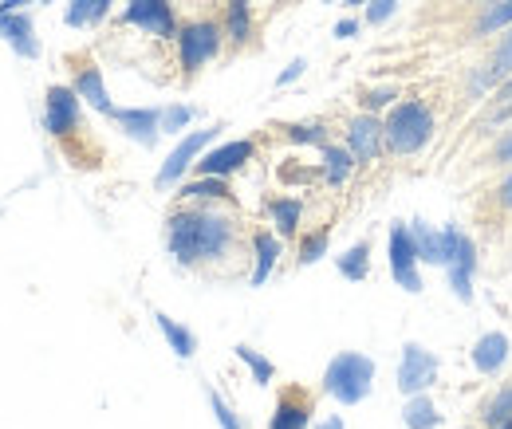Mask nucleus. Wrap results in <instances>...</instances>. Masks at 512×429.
Segmentation results:
<instances>
[{"label":"nucleus","mask_w":512,"mask_h":429,"mask_svg":"<svg viewBox=\"0 0 512 429\" xmlns=\"http://www.w3.org/2000/svg\"><path fill=\"white\" fill-rule=\"evenodd\" d=\"M245 245L237 213L225 205H190L182 201L166 217V252L178 268H217L229 264Z\"/></svg>","instance_id":"f257e3e1"},{"label":"nucleus","mask_w":512,"mask_h":429,"mask_svg":"<svg viewBox=\"0 0 512 429\" xmlns=\"http://www.w3.org/2000/svg\"><path fill=\"white\" fill-rule=\"evenodd\" d=\"M383 130L390 158H418L438 134V107L430 99H422V95L398 99L383 115Z\"/></svg>","instance_id":"f03ea898"},{"label":"nucleus","mask_w":512,"mask_h":429,"mask_svg":"<svg viewBox=\"0 0 512 429\" xmlns=\"http://www.w3.org/2000/svg\"><path fill=\"white\" fill-rule=\"evenodd\" d=\"M375 390V359L359 351H339L323 370V394H331L339 406H359Z\"/></svg>","instance_id":"7ed1b4c3"},{"label":"nucleus","mask_w":512,"mask_h":429,"mask_svg":"<svg viewBox=\"0 0 512 429\" xmlns=\"http://www.w3.org/2000/svg\"><path fill=\"white\" fill-rule=\"evenodd\" d=\"M178 67H182V79L190 83L197 79L209 63L221 56V48H225V28H221V20H213V16H197V20H186L182 28H178Z\"/></svg>","instance_id":"20e7f679"},{"label":"nucleus","mask_w":512,"mask_h":429,"mask_svg":"<svg viewBox=\"0 0 512 429\" xmlns=\"http://www.w3.org/2000/svg\"><path fill=\"white\" fill-rule=\"evenodd\" d=\"M473 225L493 237L505 241L512 229V170H505L493 185H485L481 193H473Z\"/></svg>","instance_id":"39448f33"},{"label":"nucleus","mask_w":512,"mask_h":429,"mask_svg":"<svg viewBox=\"0 0 512 429\" xmlns=\"http://www.w3.org/2000/svg\"><path fill=\"white\" fill-rule=\"evenodd\" d=\"M446 229V276L449 288L461 304H473V276H477V241L473 233H465L461 225H442Z\"/></svg>","instance_id":"423d86ee"},{"label":"nucleus","mask_w":512,"mask_h":429,"mask_svg":"<svg viewBox=\"0 0 512 429\" xmlns=\"http://www.w3.org/2000/svg\"><path fill=\"white\" fill-rule=\"evenodd\" d=\"M44 130L56 138V142H71V138H83V99L75 95L71 83H56L48 87L44 95Z\"/></svg>","instance_id":"0eeeda50"},{"label":"nucleus","mask_w":512,"mask_h":429,"mask_svg":"<svg viewBox=\"0 0 512 429\" xmlns=\"http://www.w3.org/2000/svg\"><path fill=\"white\" fill-rule=\"evenodd\" d=\"M386 256H390V276L402 292L418 296L422 292V260H418V245L410 233V221H394L386 233Z\"/></svg>","instance_id":"6e6552de"},{"label":"nucleus","mask_w":512,"mask_h":429,"mask_svg":"<svg viewBox=\"0 0 512 429\" xmlns=\"http://www.w3.org/2000/svg\"><path fill=\"white\" fill-rule=\"evenodd\" d=\"M225 126L221 123H213V126H205V130H190L174 150H170V158L162 162V170H158V178H154V185L166 193V189H178L182 185V178L190 174L193 166H197V158L217 142V134H221Z\"/></svg>","instance_id":"1a4fd4ad"},{"label":"nucleus","mask_w":512,"mask_h":429,"mask_svg":"<svg viewBox=\"0 0 512 429\" xmlns=\"http://www.w3.org/2000/svg\"><path fill=\"white\" fill-rule=\"evenodd\" d=\"M64 63H67V71H71L75 95H79L91 111L111 115L115 103H111V95H107V79H103V67L95 63V56H91V52H71V56H64Z\"/></svg>","instance_id":"9d476101"},{"label":"nucleus","mask_w":512,"mask_h":429,"mask_svg":"<svg viewBox=\"0 0 512 429\" xmlns=\"http://www.w3.org/2000/svg\"><path fill=\"white\" fill-rule=\"evenodd\" d=\"M343 146L355 154L359 166H375L386 154V130H383V115H351L343 123Z\"/></svg>","instance_id":"9b49d317"},{"label":"nucleus","mask_w":512,"mask_h":429,"mask_svg":"<svg viewBox=\"0 0 512 429\" xmlns=\"http://www.w3.org/2000/svg\"><path fill=\"white\" fill-rule=\"evenodd\" d=\"M123 24L154 36V40H178V12L174 0H127L123 8Z\"/></svg>","instance_id":"f8f14e48"},{"label":"nucleus","mask_w":512,"mask_h":429,"mask_svg":"<svg viewBox=\"0 0 512 429\" xmlns=\"http://www.w3.org/2000/svg\"><path fill=\"white\" fill-rule=\"evenodd\" d=\"M438 355L434 351H426L422 343H402V359H398V390L406 394V398H414V394H426L434 382H438Z\"/></svg>","instance_id":"ddd939ff"},{"label":"nucleus","mask_w":512,"mask_h":429,"mask_svg":"<svg viewBox=\"0 0 512 429\" xmlns=\"http://www.w3.org/2000/svg\"><path fill=\"white\" fill-rule=\"evenodd\" d=\"M253 158H256L253 138H233V142L209 146V150L197 158L193 174H201V178H233V174H237V170H245Z\"/></svg>","instance_id":"4468645a"},{"label":"nucleus","mask_w":512,"mask_h":429,"mask_svg":"<svg viewBox=\"0 0 512 429\" xmlns=\"http://www.w3.org/2000/svg\"><path fill=\"white\" fill-rule=\"evenodd\" d=\"M505 28H512V0H493L477 12H469L461 24H457V40L461 44H489L493 36H501Z\"/></svg>","instance_id":"2eb2a0df"},{"label":"nucleus","mask_w":512,"mask_h":429,"mask_svg":"<svg viewBox=\"0 0 512 429\" xmlns=\"http://www.w3.org/2000/svg\"><path fill=\"white\" fill-rule=\"evenodd\" d=\"M312 414H316V394L308 386L292 382L276 394L268 429H312Z\"/></svg>","instance_id":"dca6fc26"},{"label":"nucleus","mask_w":512,"mask_h":429,"mask_svg":"<svg viewBox=\"0 0 512 429\" xmlns=\"http://www.w3.org/2000/svg\"><path fill=\"white\" fill-rule=\"evenodd\" d=\"M107 119L119 126L127 138H134L138 146H146V150L162 138V111L158 107H115Z\"/></svg>","instance_id":"f3484780"},{"label":"nucleus","mask_w":512,"mask_h":429,"mask_svg":"<svg viewBox=\"0 0 512 429\" xmlns=\"http://www.w3.org/2000/svg\"><path fill=\"white\" fill-rule=\"evenodd\" d=\"M0 40H4L20 60H36V56H40L36 20H32L28 12H0Z\"/></svg>","instance_id":"a211bd4d"},{"label":"nucleus","mask_w":512,"mask_h":429,"mask_svg":"<svg viewBox=\"0 0 512 429\" xmlns=\"http://www.w3.org/2000/svg\"><path fill=\"white\" fill-rule=\"evenodd\" d=\"M512 355V343L505 331H485L477 343H473V351H469V359H473V370L481 374V378H493V374H501L505 363H509Z\"/></svg>","instance_id":"6ab92c4d"},{"label":"nucleus","mask_w":512,"mask_h":429,"mask_svg":"<svg viewBox=\"0 0 512 429\" xmlns=\"http://www.w3.org/2000/svg\"><path fill=\"white\" fill-rule=\"evenodd\" d=\"M465 170L469 174H505V170H512V126L501 130L497 138H489L485 146H477Z\"/></svg>","instance_id":"aec40b11"},{"label":"nucleus","mask_w":512,"mask_h":429,"mask_svg":"<svg viewBox=\"0 0 512 429\" xmlns=\"http://www.w3.org/2000/svg\"><path fill=\"white\" fill-rule=\"evenodd\" d=\"M249 248H253L249 284L260 288V284H268V276H272V268H276V260H280V252H284V237H276V229H253Z\"/></svg>","instance_id":"412c9836"},{"label":"nucleus","mask_w":512,"mask_h":429,"mask_svg":"<svg viewBox=\"0 0 512 429\" xmlns=\"http://www.w3.org/2000/svg\"><path fill=\"white\" fill-rule=\"evenodd\" d=\"M264 209H268V221H272L276 237H284V241H296L300 237V225H304V201L300 197L280 193V197H268Z\"/></svg>","instance_id":"4be33fe9"},{"label":"nucleus","mask_w":512,"mask_h":429,"mask_svg":"<svg viewBox=\"0 0 512 429\" xmlns=\"http://www.w3.org/2000/svg\"><path fill=\"white\" fill-rule=\"evenodd\" d=\"M221 28H225V44H233V48H249L256 36L253 0H225Z\"/></svg>","instance_id":"5701e85b"},{"label":"nucleus","mask_w":512,"mask_h":429,"mask_svg":"<svg viewBox=\"0 0 512 429\" xmlns=\"http://www.w3.org/2000/svg\"><path fill=\"white\" fill-rule=\"evenodd\" d=\"M359 170V162H355V154L343 146V142H331V146H323L320 150V178L323 185H331V189H343V185L351 182V174Z\"/></svg>","instance_id":"b1692460"},{"label":"nucleus","mask_w":512,"mask_h":429,"mask_svg":"<svg viewBox=\"0 0 512 429\" xmlns=\"http://www.w3.org/2000/svg\"><path fill=\"white\" fill-rule=\"evenodd\" d=\"M178 197L190 205H233V189L225 178H201V174L178 185Z\"/></svg>","instance_id":"393cba45"},{"label":"nucleus","mask_w":512,"mask_h":429,"mask_svg":"<svg viewBox=\"0 0 512 429\" xmlns=\"http://www.w3.org/2000/svg\"><path fill=\"white\" fill-rule=\"evenodd\" d=\"M410 233H414V245H418V260L430 264V268H446V229L430 225V221H410Z\"/></svg>","instance_id":"a878e982"},{"label":"nucleus","mask_w":512,"mask_h":429,"mask_svg":"<svg viewBox=\"0 0 512 429\" xmlns=\"http://www.w3.org/2000/svg\"><path fill=\"white\" fill-rule=\"evenodd\" d=\"M335 272L347 284H363L371 276V241H355L343 256H335Z\"/></svg>","instance_id":"bb28decb"},{"label":"nucleus","mask_w":512,"mask_h":429,"mask_svg":"<svg viewBox=\"0 0 512 429\" xmlns=\"http://www.w3.org/2000/svg\"><path fill=\"white\" fill-rule=\"evenodd\" d=\"M501 422H512V378L501 382V386L481 402V410H477V426L481 429H493V426H501Z\"/></svg>","instance_id":"cd10ccee"},{"label":"nucleus","mask_w":512,"mask_h":429,"mask_svg":"<svg viewBox=\"0 0 512 429\" xmlns=\"http://www.w3.org/2000/svg\"><path fill=\"white\" fill-rule=\"evenodd\" d=\"M154 323H158V331H162V339L170 343V351L178 355V359H193V351H197V335H193L186 323H178V319H170L166 311H154Z\"/></svg>","instance_id":"c85d7f7f"},{"label":"nucleus","mask_w":512,"mask_h":429,"mask_svg":"<svg viewBox=\"0 0 512 429\" xmlns=\"http://www.w3.org/2000/svg\"><path fill=\"white\" fill-rule=\"evenodd\" d=\"M402 422H406V429H438L442 426V414H438V406H434L430 390H426V394L406 398V406H402Z\"/></svg>","instance_id":"c756f323"},{"label":"nucleus","mask_w":512,"mask_h":429,"mask_svg":"<svg viewBox=\"0 0 512 429\" xmlns=\"http://www.w3.org/2000/svg\"><path fill=\"white\" fill-rule=\"evenodd\" d=\"M115 0H71L64 12L67 28H91V24H103L107 12H111Z\"/></svg>","instance_id":"7c9ffc66"},{"label":"nucleus","mask_w":512,"mask_h":429,"mask_svg":"<svg viewBox=\"0 0 512 429\" xmlns=\"http://www.w3.org/2000/svg\"><path fill=\"white\" fill-rule=\"evenodd\" d=\"M280 138L292 142V146H331V126L327 123H284L280 126Z\"/></svg>","instance_id":"2f4dec72"},{"label":"nucleus","mask_w":512,"mask_h":429,"mask_svg":"<svg viewBox=\"0 0 512 429\" xmlns=\"http://www.w3.org/2000/svg\"><path fill=\"white\" fill-rule=\"evenodd\" d=\"M327 245H331V229H327V225L312 229V233H300V237H296V264H300V268L320 264L323 256H327Z\"/></svg>","instance_id":"473e14b6"},{"label":"nucleus","mask_w":512,"mask_h":429,"mask_svg":"<svg viewBox=\"0 0 512 429\" xmlns=\"http://www.w3.org/2000/svg\"><path fill=\"white\" fill-rule=\"evenodd\" d=\"M398 99H402V87H398V83L367 87V91L359 95V111H367V115H386V111H390Z\"/></svg>","instance_id":"72a5a7b5"},{"label":"nucleus","mask_w":512,"mask_h":429,"mask_svg":"<svg viewBox=\"0 0 512 429\" xmlns=\"http://www.w3.org/2000/svg\"><path fill=\"white\" fill-rule=\"evenodd\" d=\"M233 355H237V359L249 367V374H253L256 386H272V378H276L272 359H264V355H260V351H253L249 343H237V347H233Z\"/></svg>","instance_id":"f704fd0d"},{"label":"nucleus","mask_w":512,"mask_h":429,"mask_svg":"<svg viewBox=\"0 0 512 429\" xmlns=\"http://www.w3.org/2000/svg\"><path fill=\"white\" fill-rule=\"evenodd\" d=\"M197 119V107L190 103H174V107H162V134H182L186 126Z\"/></svg>","instance_id":"c9c22d12"},{"label":"nucleus","mask_w":512,"mask_h":429,"mask_svg":"<svg viewBox=\"0 0 512 429\" xmlns=\"http://www.w3.org/2000/svg\"><path fill=\"white\" fill-rule=\"evenodd\" d=\"M209 406H213V414H217V422H221V429H245V422L237 418V410L217 394V390H209Z\"/></svg>","instance_id":"e433bc0d"},{"label":"nucleus","mask_w":512,"mask_h":429,"mask_svg":"<svg viewBox=\"0 0 512 429\" xmlns=\"http://www.w3.org/2000/svg\"><path fill=\"white\" fill-rule=\"evenodd\" d=\"M398 12V0H371L367 8H363V24H371V28H383L386 20Z\"/></svg>","instance_id":"4c0bfd02"},{"label":"nucleus","mask_w":512,"mask_h":429,"mask_svg":"<svg viewBox=\"0 0 512 429\" xmlns=\"http://www.w3.org/2000/svg\"><path fill=\"white\" fill-rule=\"evenodd\" d=\"M304 71H308V60H292L288 67H284V71H280V75H276V87H288V83H296Z\"/></svg>","instance_id":"58836bf2"},{"label":"nucleus","mask_w":512,"mask_h":429,"mask_svg":"<svg viewBox=\"0 0 512 429\" xmlns=\"http://www.w3.org/2000/svg\"><path fill=\"white\" fill-rule=\"evenodd\" d=\"M355 36H359V20L355 16H347V20L335 24V40H355Z\"/></svg>","instance_id":"ea45409f"},{"label":"nucleus","mask_w":512,"mask_h":429,"mask_svg":"<svg viewBox=\"0 0 512 429\" xmlns=\"http://www.w3.org/2000/svg\"><path fill=\"white\" fill-rule=\"evenodd\" d=\"M453 4H457V8H453V16H457V20H465L469 12H477V8H485V4H493V0H453Z\"/></svg>","instance_id":"a19ab883"},{"label":"nucleus","mask_w":512,"mask_h":429,"mask_svg":"<svg viewBox=\"0 0 512 429\" xmlns=\"http://www.w3.org/2000/svg\"><path fill=\"white\" fill-rule=\"evenodd\" d=\"M28 4H36V0H0V12H24Z\"/></svg>","instance_id":"79ce46f5"},{"label":"nucleus","mask_w":512,"mask_h":429,"mask_svg":"<svg viewBox=\"0 0 512 429\" xmlns=\"http://www.w3.org/2000/svg\"><path fill=\"white\" fill-rule=\"evenodd\" d=\"M316 429H343V418H339V414H331V418H327V422H320Z\"/></svg>","instance_id":"37998d69"},{"label":"nucleus","mask_w":512,"mask_h":429,"mask_svg":"<svg viewBox=\"0 0 512 429\" xmlns=\"http://www.w3.org/2000/svg\"><path fill=\"white\" fill-rule=\"evenodd\" d=\"M343 4H347V8H367L371 0H343Z\"/></svg>","instance_id":"c03bdc74"},{"label":"nucleus","mask_w":512,"mask_h":429,"mask_svg":"<svg viewBox=\"0 0 512 429\" xmlns=\"http://www.w3.org/2000/svg\"><path fill=\"white\" fill-rule=\"evenodd\" d=\"M505 256L512 260V229H509V237H505Z\"/></svg>","instance_id":"a18cd8bd"},{"label":"nucleus","mask_w":512,"mask_h":429,"mask_svg":"<svg viewBox=\"0 0 512 429\" xmlns=\"http://www.w3.org/2000/svg\"><path fill=\"white\" fill-rule=\"evenodd\" d=\"M493 429H512V422H501V426H493Z\"/></svg>","instance_id":"49530a36"},{"label":"nucleus","mask_w":512,"mask_h":429,"mask_svg":"<svg viewBox=\"0 0 512 429\" xmlns=\"http://www.w3.org/2000/svg\"><path fill=\"white\" fill-rule=\"evenodd\" d=\"M320 4H343V0H320Z\"/></svg>","instance_id":"de8ad7c7"},{"label":"nucleus","mask_w":512,"mask_h":429,"mask_svg":"<svg viewBox=\"0 0 512 429\" xmlns=\"http://www.w3.org/2000/svg\"><path fill=\"white\" fill-rule=\"evenodd\" d=\"M36 4H52V0H36Z\"/></svg>","instance_id":"09e8293b"},{"label":"nucleus","mask_w":512,"mask_h":429,"mask_svg":"<svg viewBox=\"0 0 512 429\" xmlns=\"http://www.w3.org/2000/svg\"><path fill=\"white\" fill-rule=\"evenodd\" d=\"M461 429H481V426H461Z\"/></svg>","instance_id":"8fccbe9b"}]
</instances>
